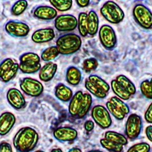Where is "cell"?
<instances>
[{"label":"cell","instance_id":"cell-1","mask_svg":"<svg viewBox=\"0 0 152 152\" xmlns=\"http://www.w3.org/2000/svg\"><path fill=\"white\" fill-rule=\"evenodd\" d=\"M39 140V134L34 129L24 127L15 134L13 144L18 152H30L36 148Z\"/></svg>","mask_w":152,"mask_h":152},{"label":"cell","instance_id":"cell-2","mask_svg":"<svg viewBox=\"0 0 152 152\" xmlns=\"http://www.w3.org/2000/svg\"><path fill=\"white\" fill-rule=\"evenodd\" d=\"M80 37L75 33H68L60 37L56 41V47L60 54L70 55L78 51L81 47Z\"/></svg>","mask_w":152,"mask_h":152},{"label":"cell","instance_id":"cell-3","mask_svg":"<svg viewBox=\"0 0 152 152\" xmlns=\"http://www.w3.org/2000/svg\"><path fill=\"white\" fill-rule=\"evenodd\" d=\"M100 13L107 21L113 24L119 23L125 18L123 10L116 3L112 1L104 3L100 9Z\"/></svg>","mask_w":152,"mask_h":152},{"label":"cell","instance_id":"cell-4","mask_svg":"<svg viewBox=\"0 0 152 152\" xmlns=\"http://www.w3.org/2000/svg\"><path fill=\"white\" fill-rule=\"evenodd\" d=\"M41 68L40 58L35 53L28 52L20 57L19 69L24 74L36 73Z\"/></svg>","mask_w":152,"mask_h":152},{"label":"cell","instance_id":"cell-5","mask_svg":"<svg viewBox=\"0 0 152 152\" xmlns=\"http://www.w3.org/2000/svg\"><path fill=\"white\" fill-rule=\"evenodd\" d=\"M134 19L139 26L146 30L152 28V12L144 5L138 4L133 10Z\"/></svg>","mask_w":152,"mask_h":152},{"label":"cell","instance_id":"cell-6","mask_svg":"<svg viewBox=\"0 0 152 152\" xmlns=\"http://www.w3.org/2000/svg\"><path fill=\"white\" fill-rule=\"evenodd\" d=\"M142 119L137 114L130 115L125 125V134L127 137L131 140H134L138 137L142 132Z\"/></svg>","mask_w":152,"mask_h":152},{"label":"cell","instance_id":"cell-7","mask_svg":"<svg viewBox=\"0 0 152 152\" xmlns=\"http://www.w3.org/2000/svg\"><path fill=\"white\" fill-rule=\"evenodd\" d=\"M91 116L96 123L102 129L109 128L112 125V119L107 108L102 105L93 107Z\"/></svg>","mask_w":152,"mask_h":152},{"label":"cell","instance_id":"cell-8","mask_svg":"<svg viewBox=\"0 0 152 152\" xmlns=\"http://www.w3.org/2000/svg\"><path fill=\"white\" fill-rule=\"evenodd\" d=\"M99 38L102 46L107 50H112L116 45V34L114 28L110 26L103 25L100 28Z\"/></svg>","mask_w":152,"mask_h":152},{"label":"cell","instance_id":"cell-9","mask_svg":"<svg viewBox=\"0 0 152 152\" xmlns=\"http://www.w3.org/2000/svg\"><path fill=\"white\" fill-rule=\"evenodd\" d=\"M20 86L26 95L33 97L40 96L44 89L43 86L39 81L28 77L23 79L20 82Z\"/></svg>","mask_w":152,"mask_h":152},{"label":"cell","instance_id":"cell-10","mask_svg":"<svg viewBox=\"0 0 152 152\" xmlns=\"http://www.w3.org/2000/svg\"><path fill=\"white\" fill-rule=\"evenodd\" d=\"M77 26L78 20L71 14L60 15L55 19V28L60 32L73 31Z\"/></svg>","mask_w":152,"mask_h":152},{"label":"cell","instance_id":"cell-11","mask_svg":"<svg viewBox=\"0 0 152 152\" xmlns=\"http://www.w3.org/2000/svg\"><path fill=\"white\" fill-rule=\"evenodd\" d=\"M5 30L10 36L19 38L26 37L30 30L28 24L15 21L8 22L5 26Z\"/></svg>","mask_w":152,"mask_h":152},{"label":"cell","instance_id":"cell-12","mask_svg":"<svg viewBox=\"0 0 152 152\" xmlns=\"http://www.w3.org/2000/svg\"><path fill=\"white\" fill-rule=\"evenodd\" d=\"M7 98L9 104L17 110L23 108L26 101L21 92L17 88H11L7 91Z\"/></svg>","mask_w":152,"mask_h":152},{"label":"cell","instance_id":"cell-13","mask_svg":"<svg viewBox=\"0 0 152 152\" xmlns=\"http://www.w3.org/2000/svg\"><path fill=\"white\" fill-rule=\"evenodd\" d=\"M54 137L60 142H72L78 136V132L70 127H61L53 131Z\"/></svg>","mask_w":152,"mask_h":152},{"label":"cell","instance_id":"cell-14","mask_svg":"<svg viewBox=\"0 0 152 152\" xmlns=\"http://www.w3.org/2000/svg\"><path fill=\"white\" fill-rule=\"evenodd\" d=\"M16 118L10 112H5L0 115V135H6L13 127Z\"/></svg>","mask_w":152,"mask_h":152},{"label":"cell","instance_id":"cell-15","mask_svg":"<svg viewBox=\"0 0 152 152\" xmlns=\"http://www.w3.org/2000/svg\"><path fill=\"white\" fill-rule=\"evenodd\" d=\"M55 37L54 30L51 28L39 29L32 34L31 39L36 43H43L52 40Z\"/></svg>","mask_w":152,"mask_h":152},{"label":"cell","instance_id":"cell-16","mask_svg":"<svg viewBox=\"0 0 152 152\" xmlns=\"http://www.w3.org/2000/svg\"><path fill=\"white\" fill-rule=\"evenodd\" d=\"M33 15L38 19L50 20L57 18V11L54 7L49 6H39L34 10Z\"/></svg>","mask_w":152,"mask_h":152},{"label":"cell","instance_id":"cell-17","mask_svg":"<svg viewBox=\"0 0 152 152\" xmlns=\"http://www.w3.org/2000/svg\"><path fill=\"white\" fill-rule=\"evenodd\" d=\"M58 69L56 64L52 62H49L39 70V78L44 82H48L51 80L54 77Z\"/></svg>","mask_w":152,"mask_h":152},{"label":"cell","instance_id":"cell-18","mask_svg":"<svg viewBox=\"0 0 152 152\" xmlns=\"http://www.w3.org/2000/svg\"><path fill=\"white\" fill-rule=\"evenodd\" d=\"M55 95L60 100L67 102L70 101L73 97V92L70 88L64 84L60 83L56 87Z\"/></svg>","mask_w":152,"mask_h":152},{"label":"cell","instance_id":"cell-19","mask_svg":"<svg viewBox=\"0 0 152 152\" xmlns=\"http://www.w3.org/2000/svg\"><path fill=\"white\" fill-rule=\"evenodd\" d=\"M99 18L95 11L91 10L89 12L87 17L88 34L94 36L97 33L99 28Z\"/></svg>","mask_w":152,"mask_h":152},{"label":"cell","instance_id":"cell-20","mask_svg":"<svg viewBox=\"0 0 152 152\" xmlns=\"http://www.w3.org/2000/svg\"><path fill=\"white\" fill-rule=\"evenodd\" d=\"M83 96V93L81 91H78L73 95V97L70 100L68 110L69 114L72 116L77 117V116Z\"/></svg>","mask_w":152,"mask_h":152},{"label":"cell","instance_id":"cell-21","mask_svg":"<svg viewBox=\"0 0 152 152\" xmlns=\"http://www.w3.org/2000/svg\"><path fill=\"white\" fill-rule=\"evenodd\" d=\"M82 74L80 70L76 66H70L66 73V81L72 86H77L80 83Z\"/></svg>","mask_w":152,"mask_h":152},{"label":"cell","instance_id":"cell-22","mask_svg":"<svg viewBox=\"0 0 152 152\" xmlns=\"http://www.w3.org/2000/svg\"><path fill=\"white\" fill-rule=\"evenodd\" d=\"M93 103L91 96L88 93L83 94V98L81 102L79 110L77 117L83 118L86 116L90 110Z\"/></svg>","mask_w":152,"mask_h":152},{"label":"cell","instance_id":"cell-23","mask_svg":"<svg viewBox=\"0 0 152 152\" xmlns=\"http://www.w3.org/2000/svg\"><path fill=\"white\" fill-rule=\"evenodd\" d=\"M116 80L131 96L135 94L136 92L135 86L126 76L123 75H119L117 77Z\"/></svg>","mask_w":152,"mask_h":152},{"label":"cell","instance_id":"cell-24","mask_svg":"<svg viewBox=\"0 0 152 152\" xmlns=\"http://www.w3.org/2000/svg\"><path fill=\"white\" fill-rule=\"evenodd\" d=\"M104 138L107 140L125 146L128 143L127 138L121 133L114 131H107L104 134Z\"/></svg>","mask_w":152,"mask_h":152},{"label":"cell","instance_id":"cell-25","mask_svg":"<svg viewBox=\"0 0 152 152\" xmlns=\"http://www.w3.org/2000/svg\"><path fill=\"white\" fill-rule=\"evenodd\" d=\"M111 87L116 97L121 100H127L131 97V95L116 80H113L111 82Z\"/></svg>","mask_w":152,"mask_h":152},{"label":"cell","instance_id":"cell-26","mask_svg":"<svg viewBox=\"0 0 152 152\" xmlns=\"http://www.w3.org/2000/svg\"><path fill=\"white\" fill-rule=\"evenodd\" d=\"M85 86L87 90H88L91 94L94 95L95 97L100 99H104L106 97L107 93H105L102 89L92 83L88 79L86 80Z\"/></svg>","mask_w":152,"mask_h":152},{"label":"cell","instance_id":"cell-27","mask_svg":"<svg viewBox=\"0 0 152 152\" xmlns=\"http://www.w3.org/2000/svg\"><path fill=\"white\" fill-rule=\"evenodd\" d=\"M59 55V52L56 45L51 46L47 48L43 51L41 56V58L43 61L49 62L55 59Z\"/></svg>","mask_w":152,"mask_h":152},{"label":"cell","instance_id":"cell-28","mask_svg":"<svg viewBox=\"0 0 152 152\" xmlns=\"http://www.w3.org/2000/svg\"><path fill=\"white\" fill-rule=\"evenodd\" d=\"M87 17L88 14L85 12H81L79 14L78 19V28L81 36L85 37L88 34L87 30Z\"/></svg>","mask_w":152,"mask_h":152},{"label":"cell","instance_id":"cell-29","mask_svg":"<svg viewBox=\"0 0 152 152\" xmlns=\"http://www.w3.org/2000/svg\"><path fill=\"white\" fill-rule=\"evenodd\" d=\"M49 2L56 10L61 12L69 10L72 6V1L71 0H51Z\"/></svg>","mask_w":152,"mask_h":152},{"label":"cell","instance_id":"cell-30","mask_svg":"<svg viewBox=\"0 0 152 152\" xmlns=\"http://www.w3.org/2000/svg\"><path fill=\"white\" fill-rule=\"evenodd\" d=\"M100 144L109 152H123L124 146L103 138L100 140Z\"/></svg>","mask_w":152,"mask_h":152},{"label":"cell","instance_id":"cell-31","mask_svg":"<svg viewBox=\"0 0 152 152\" xmlns=\"http://www.w3.org/2000/svg\"><path fill=\"white\" fill-rule=\"evenodd\" d=\"M88 79L94 85L97 86L100 89H102L105 93L107 94L108 93V91L110 90V86L109 84L103 79L100 78L99 76L96 75H92L89 77Z\"/></svg>","mask_w":152,"mask_h":152},{"label":"cell","instance_id":"cell-32","mask_svg":"<svg viewBox=\"0 0 152 152\" xmlns=\"http://www.w3.org/2000/svg\"><path fill=\"white\" fill-rule=\"evenodd\" d=\"M28 6V3L25 0H20L14 3L11 8V13L15 16L22 14Z\"/></svg>","mask_w":152,"mask_h":152},{"label":"cell","instance_id":"cell-33","mask_svg":"<svg viewBox=\"0 0 152 152\" xmlns=\"http://www.w3.org/2000/svg\"><path fill=\"white\" fill-rule=\"evenodd\" d=\"M106 107L109 113L112 114V115L117 120H123L126 116V115L124 114L121 110H120L118 107L115 106L109 101L106 102Z\"/></svg>","mask_w":152,"mask_h":152},{"label":"cell","instance_id":"cell-34","mask_svg":"<svg viewBox=\"0 0 152 152\" xmlns=\"http://www.w3.org/2000/svg\"><path fill=\"white\" fill-rule=\"evenodd\" d=\"M19 69V64L14 62L13 66L2 77V78H1V80L4 83H7L10 81L12 79L16 76Z\"/></svg>","mask_w":152,"mask_h":152},{"label":"cell","instance_id":"cell-35","mask_svg":"<svg viewBox=\"0 0 152 152\" xmlns=\"http://www.w3.org/2000/svg\"><path fill=\"white\" fill-rule=\"evenodd\" d=\"M98 66V62L97 60L94 58H89L83 61V70L87 73L95 70L97 69Z\"/></svg>","mask_w":152,"mask_h":152},{"label":"cell","instance_id":"cell-36","mask_svg":"<svg viewBox=\"0 0 152 152\" xmlns=\"http://www.w3.org/2000/svg\"><path fill=\"white\" fill-rule=\"evenodd\" d=\"M140 91L142 95L148 99H152V85L150 80L143 81L140 86Z\"/></svg>","mask_w":152,"mask_h":152},{"label":"cell","instance_id":"cell-37","mask_svg":"<svg viewBox=\"0 0 152 152\" xmlns=\"http://www.w3.org/2000/svg\"><path fill=\"white\" fill-rule=\"evenodd\" d=\"M109 102H112V104H113L117 107H118L120 110H121L126 115L129 114L130 112V109L128 105L126 104L125 102H124L123 100L119 98L116 96L112 97Z\"/></svg>","mask_w":152,"mask_h":152},{"label":"cell","instance_id":"cell-38","mask_svg":"<svg viewBox=\"0 0 152 152\" xmlns=\"http://www.w3.org/2000/svg\"><path fill=\"white\" fill-rule=\"evenodd\" d=\"M150 145L147 142H142L133 145L127 152H150Z\"/></svg>","mask_w":152,"mask_h":152},{"label":"cell","instance_id":"cell-39","mask_svg":"<svg viewBox=\"0 0 152 152\" xmlns=\"http://www.w3.org/2000/svg\"><path fill=\"white\" fill-rule=\"evenodd\" d=\"M14 64V61L12 59L7 58L0 64V79Z\"/></svg>","mask_w":152,"mask_h":152},{"label":"cell","instance_id":"cell-40","mask_svg":"<svg viewBox=\"0 0 152 152\" xmlns=\"http://www.w3.org/2000/svg\"><path fill=\"white\" fill-rule=\"evenodd\" d=\"M0 152H13L11 145L9 142H3L0 143Z\"/></svg>","mask_w":152,"mask_h":152},{"label":"cell","instance_id":"cell-41","mask_svg":"<svg viewBox=\"0 0 152 152\" xmlns=\"http://www.w3.org/2000/svg\"><path fill=\"white\" fill-rule=\"evenodd\" d=\"M145 119L148 123L152 124V102L147 108L144 115Z\"/></svg>","mask_w":152,"mask_h":152},{"label":"cell","instance_id":"cell-42","mask_svg":"<svg viewBox=\"0 0 152 152\" xmlns=\"http://www.w3.org/2000/svg\"><path fill=\"white\" fill-rule=\"evenodd\" d=\"M94 123L92 121H86L85 125H84V127H85V129L86 131L87 132H91L93 131V129L94 128Z\"/></svg>","mask_w":152,"mask_h":152},{"label":"cell","instance_id":"cell-43","mask_svg":"<svg viewBox=\"0 0 152 152\" xmlns=\"http://www.w3.org/2000/svg\"><path fill=\"white\" fill-rule=\"evenodd\" d=\"M145 134L148 140L152 142V125L147 126L145 129Z\"/></svg>","mask_w":152,"mask_h":152},{"label":"cell","instance_id":"cell-44","mask_svg":"<svg viewBox=\"0 0 152 152\" xmlns=\"http://www.w3.org/2000/svg\"><path fill=\"white\" fill-rule=\"evenodd\" d=\"M76 2L77 5L81 7H86L90 3V1L88 0H77Z\"/></svg>","mask_w":152,"mask_h":152},{"label":"cell","instance_id":"cell-45","mask_svg":"<svg viewBox=\"0 0 152 152\" xmlns=\"http://www.w3.org/2000/svg\"><path fill=\"white\" fill-rule=\"evenodd\" d=\"M68 152H82L81 150L78 147H74L69 150Z\"/></svg>","mask_w":152,"mask_h":152},{"label":"cell","instance_id":"cell-46","mask_svg":"<svg viewBox=\"0 0 152 152\" xmlns=\"http://www.w3.org/2000/svg\"><path fill=\"white\" fill-rule=\"evenodd\" d=\"M51 152H63L62 151L61 149H60L59 148H53L51 150Z\"/></svg>","mask_w":152,"mask_h":152},{"label":"cell","instance_id":"cell-47","mask_svg":"<svg viewBox=\"0 0 152 152\" xmlns=\"http://www.w3.org/2000/svg\"><path fill=\"white\" fill-rule=\"evenodd\" d=\"M104 152L102 151H100V150H91L89 152Z\"/></svg>","mask_w":152,"mask_h":152},{"label":"cell","instance_id":"cell-48","mask_svg":"<svg viewBox=\"0 0 152 152\" xmlns=\"http://www.w3.org/2000/svg\"><path fill=\"white\" fill-rule=\"evenodd\" d=\"M34 152H44V151H43L42 150H38V151H36Z\"/></svg>","mask_w":152,"mask_h":152},{"label":"cell","instance_id":"cell-49","mask_svg":"<svg viewBox=\"0 0 152 152\" xmlns=\"http://www.w3.org/2000/svg\"><path fill=\"white\" fill-rule=\"evenodd\" d=\"M150 82H151V83H152V79H151V80H150Z\"/></svg>","mask_w":152,"mask_h":152}]
</instances>
